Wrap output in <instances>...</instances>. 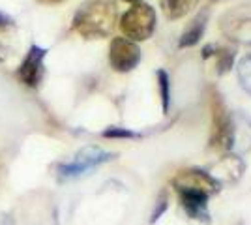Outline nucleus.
Listing matches in <instances>:
<instances>
[{
    "mask_svg": "<svg viewBox=\"0 0 251 225\" xmlns=\"http://www.w3.org/2000/svg\"><path fill=\"white\" fill-rule=\"evenodd\" d=\"M124 2H127V4H141L143 0H124Z\"/></svg>",
    "mask_w": 251,
    "mask_h": 225,
    "instance_id": "obj_20",
    "label": "nucleus"
},
{
    "mask_svg": "<svg viewBox=\"0 0 251 225\" xmlns=\"http://www.w3.org/2000/svg\"><path fill=\"white\" fill-rule=\"evenodd\" d=\"M210 111H212V128H210V149L232 150L234 147V128L236 117L230 113L218 90L210 92Z\"/></svg>",
    "mask_w": 251,
    "mask_h": 225,
    "instance_id": "obj_2",
    "label": "nucleus"
},
{
    "mask_svg": "<svg viewBox=\"0 0 251 225\" xmlns=\"http://www.w3.org/2000/svg\"><path fill=\"white\" fill-rule=\"evenodd\" d=\"M210 2H214V0H210ZM216 2H218V0H216Z\"/></svg>",
    "mask_w": 251,
    "mask_h": 225,
    "instance_id": "obj_21",
    "label": "nucleus"
},
{
    "mask_svg": "<svg viewBox=\"0 0 251 225\" xmlns=\"http://www.w3.org/2000/svg\"><path fill=\"white\" fill-rule=\"evenodd\" d=\"M0 225H15V222H13L11 216H4V218L0 220Z\"/></svg>",
    "mask_w": 251,
    "mask_h": 225,
    "instance_id": "obj_19",
    "label": "nucleus"
},
{
    "mask_svg": "<svg viewBox=\"0 0 251 225\" xmlns=\"http://www.w3.org/2000/svg\"><path fill=\"white\" fill-rule=\"evenodd\" d=\"M206 25H208V8H202V10L193 17V21L186 26V30L180 36V42H178V49H186V47H193L201 42L202 34L206 30Z\"/></svg>",
    "mask_w": 251,
    "mask_h": 225,
    "instance_id": "obj_11",
    "label": "nucleus"
},
{
    "mask_svg": "<svg viewBox=\"0 0 251 225\" xmlns=\"http://www.w3.org/2000/svg\"><path fill=\"white\" fill-rule=\"evenodd\" d=\"M220 30L229 42L251 47V4L225 11L220 19Z\"/></svg>",
    "mask_w": 251,
    "mask_h": 225,
    "instance_id": "obj_5",
    "label": "nucleus"
},
{
    "mask_svg": "<svg viewBox=\"0 0 251 225\" xmlns=\"http://www.w3.org/2000/svg\"><path fill=\"white\" fill-rule=\"evenodd\" d=\"M118 21L115 0H86L72 19V28L84 40H101L111 36Z\"/></svg>",
    "mask_w": 251,
    "mask_h": 225,
    "instance_id": "obj_1",
    "label": "nucleus"
},
{
    "mask_svg": "<svg viewBox=\"0 0 251 225\" xmlns=\"http://www.w3.org/2000/svg\"><path fill=\"white\" fill-rule=\"evenodd\" d=\"M234 56H236V51L232 47H223V45H216V43H206L201 51V58L204 62L210 58L214 60V74L216 75L227 74L232 68Z\"/></svg>",
    "mask_w": 251,
    "mask_h": 225,
    "instance_id": "obj_10",
    "label": "nucleus"
},
{
    "mask_svg": "<svg viewBox=\"0 0 251 225\" xmlns=\"http://www.w3.org/2000/svg\"><path fill=\"white\" fill-rule=\"evenodd\" d=\"M47 49L40 47L38 43H32L28 51L21 60L19 68L15 70L17 79L21 81L25 86L28 88H38L42 85V79L45 75V56H47Z\"/></svg>",
    "mask_w": 251,
    "mask_h": 225,
    "instance_id": "obj_7",
    "label": "nucleus"
},
{
    "mask_svg": "<svg viewBox=\"0 0 251 225\" xmlns=\"http://www.w3.org/2000/svg\"><path fill=\"white\" fill-rule=\"evenodd\" d=\"M180 206L184 208V212L188 218L202 224H210V212H208V199L210 195L199 190H176Z\"/></svg>",
    "mask_w": 251,
    "mask_h": 225,
    "instance_id": "obj_9",
    "label": "nucleus"
},
{
    "mask_svg": "<svg viewBox=\"0 0 251 225\" xmlns=\"http://www.w3.org/2000/svg\"><path fill=\"white\" fill-rule=\"evenodd\" d=\"M143 51L127 38H113L109 45V64L118 74H129L141 64Z\"/></svg>",
    "mask_w": 251,
    "mask_h": 225,
    "instance_id": "obj_6",
    "label": "nucleus"
},
{
    "mask_svg": "<svg viewBox=\"0 0 251 225\" xmlns=\"http://www.w3.org/2000/svg\"><path fill=\"white\" fill-rule=\"evenodd\" d=\"M171 184H173L175 190H182V188H186V190H199V192L208 193L210 197L216 195L221 188V184L208 171H202V169H197V167L178 171L173 176Z\"/></svg>",
    "mask_w": 251,
    "mask_h": 225,
    "instance_id": "obj_8",
    "label": "nucleus"
},
{
    "mask_svg": "<svg viewBox=\"0 0 251 225\" xmlns=\"http://www.w3.org/2000/svg\"><path fill=\"white\" fill-rule=\"evenodd\" d=\"M199 0H159V6L165 13V17L171 21H176L186 17L189 11L197 6Z\"/></svg>",
    "mask_w": 251,
    "mask_h": 225,
    "instance_id": "obj_12",
    "label": "nucleus"
},
{
    "mask_svg": "<svg viewBox=\"0 0 251 225\" xmlns=\"http://www.w3.org/2000/svg\"><path fill=\"white\" fill-rule=\"evenodd\" d=\"M36 2L45 4V6H54V4H62V2H66V0H36Z\"/></svg>",
    "mask_w": 251,
    "mask_h": 225,
    "instance_id": "obj_18",
    "label": "nucleus"
},
{
    "mask_svg": "<svg viewBox=\"0 0 251 225\" xmlns=\"http://www.w3.org/2000/svg\"><path fill=\"white\" fill-rule=\"evenodd\" d=\"M157 88H159V98H161V111L167 115L171 109V75L165 70H157Z\"/></svg>",
    "mask_w": 251,
    "mask_h": 225,
    "instance_id": "obj_13",
    "label": "nucleus"
},
{
    "mask_svg": "<svg viewBox=\"0 0 251 225\" xmlns=\"http://www.w3.org/2000/svg\"><path fill=\"white\" fill-rule=\"evenodd\" d=\"M116 154L107 152V150L100 149V147H84L75 154L72 160L62 161L58 165V180L66 182V180H74L79 176H84L90 171H94L96 167L103 165L107 161L115 160Z\"/></svg>",
    "mask_w": 251,
    "mask_h": 225,
    "instance_id": "obj_4",
    "label": "nucleus"
},
{
    "mask_svg": "<svg viewBox=\"0 0 251 225\" xmlns=\"http://www.w3.org/2000/svg\"><path fill=\"white\" fill-rule=\"evenodd\" d=\"M157 15L156 10L150 4H131L129 10H126L120 17V32L124 34L127 40L131 42H147L152 38V34L156 30Z\"/></svg>",
    "mask_w": 251,
    "mask_h": 225,
    "instance_id": "obj_3",
    "label": "nucleus"
},
{
    "mask_svg": "<svg viewBox=\"0 0 251 225\" xmlns=\"http://www.w3.org/2000/svg\"><path fill=\"white\" fill-rule=\"evenodd\" d=\"M167 208H169V192L167 190H163V192L159 193V197H157V201H156V206H154V210H152L150 224H156L157 220L165 214Z\"/></svg>",
    "mask_w": 251,
    "mask_h": 225,
    "instance_id": "obj_16",
    "label": "nucleus"
},
{
    "mask_svg": "<svg viewBox=\"0 0 251 225\" xmlns=\"http://www.w3.org/2000/svg\"><path fill=\"white\" fill-rule=\"evenodd\" d=\"M105 139H139L141 133L133 131L129 128H120V126H111V128H105L101 131Z\"/></svg>",
    "mask_w": 251,
    "mask_h": 225,
    "instance_id": "obj_15",
    "label": "nucleus"
},
{
    "mask_svg": "<svg viewBox=\"0 0 251 225\" xmlns=\"http://www.w3.org/2000/svg\"><path fill=\"white\" fill-rule=\"evenodd\" d=\"M11 26H15L13 17H10V15L4 13V11H0V30H6V28H11Z\"/></svg>",
    "mask_w": 251,
    "mask_h": 225,
    "instance_id": "obj_17",
    "label": "nucleus"
},
{
    "mask_svg": "<svg viewBox=\"0 0 251 225\" xmlns=\"http://www.w3.org/2000/svg\"><path fill=\"white\" fill-rule=\"evenodd\" d=\"M236 75L240 86L251 96V54L242 56L238 66H236Z\"/></svg>",
    "mask_w": 251,
    "mask_h": 225,
    "instance_id": "obj_14",
    "label": "nucleus"
}]
</instances>
